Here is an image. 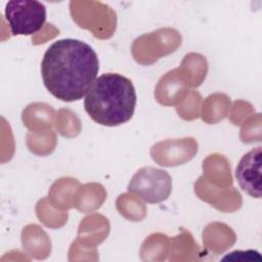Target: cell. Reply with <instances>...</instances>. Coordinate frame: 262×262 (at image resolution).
I'll return each mask as SVG.
<instances>
[{
  "label": "cell",
  "instance_id": "obj_1",
  "mask_svg": "<svg viewBox=\"0 0 262 262\" xmlns=\"http://www.w3.org/2000/svg\"><path fill=\"white\" fill-rule=\"evenodd\" d=\"M99 71L94 49L86 42L66 38L53 42L41 61L44 86L55 98L73 102L82 99Z\"/></svg>",
  "mask_w": 262,
  "mask_h": 262
},
{
  "label": "cell",
  "instance_id": "obj_2",
  "mask_svg": "<svg viewBox=\"0 0 262 262\" xmlns=\"http://www.w3.org/2000/svg\"><path fill=\"white\" fill-rule=\"evenodd\" d=\"M136 91L130 79L117 73L102 74L88 89L84 108L97 124L115 127L127 123L136 106Z\"/></svg>",
  "mask_w": 262,
  "mask_h": 262
},
{
  "label": "cell",
  "instance_id": "obj_3",
  "mask_svg": "<svg viewBox=\"0 0 262 262\" xmlns=\"http://www.w3.org/2000/svg\"><path fill=\"white\" fill-rule=\"evenodd\" d=\"M5 19L12 36H30L46 21V7L36 0H11L5 5Z\"/></svg>",
  "mask_w": 262,
  "mask_h": 262
},
{
  "label": "cell",
  "instance_id": "obj_4",
  "mask_svg": "<svg viewBox=\"0 0 262 262\" xmlns=\"http://www.w3.org/2000/svg\"><path fill=\"white\" fill-rule=\"evenodd\" d=\"M127 189L146 203L157 204L169 198L172 191V178L165 170L143 167L132 176Z\"/></svg>",
  "mask_w": 262,
  "mask_h": 262
},
{
  "label": "cell",
  "instance_id": "obj_5",
  "mask_svg": "<svg viewBox=\"0 0 262 262\" xmlns=\"http://www.w3.org/2000/svg\"><path fill=\"white\" fill-rule=\"evenodd\" d=\"M261 146H257L239 160L235 169V178L239 187L250 196L261 198Z\"/></svg>",
  "mask_w": 262,
  "mask_h": 262
},
{
  "label": "cell",
  "instance_id": "obj_6",
  "mask_svg": "<svg viewBox=\"0 0 262 262\" xmlns=\"http://www.w3.org/2000/svg\"><path fill=\"white\" fill-rule=\"evenodd\" d=\"M222 260H232V261H258L262 262V258L260 256V253L254 250H248V251H234L231 253H228L225 257L222 258Z\"/></svg>",
  "mask_w": 262,
  "mask_h": 262
}]
</instances>
